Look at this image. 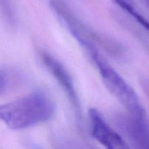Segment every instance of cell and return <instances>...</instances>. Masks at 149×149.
I'll use <instances>...</instances> for the list:
<instances>
[{"label": "cell", "mask_w": 149, "mask_h": 149, "mask_svg": "<svg viewBox=\"0 0 149 149\" xmlns=\"http://www.w3.org/2000/svg\"><path fill=\"white\" fill-rule=\"evenodd\" d=\"M56 105L44 91L36 90L0 106V121L11 130L27 129L49 122Z\"/></svg>", "instance_id": "1"}, {"label": "cell", "mask_w": 149, "mask_h": 149, "mask_svg": "<svg viewBox=\"0 0 149 149\" xmlns=\"http://www.w3.org/2000/svg\"><path fill=\"white\" fill-rule=\"evenodd\" d=\"M88 55L95 65L106 88L125 110L132 113L146 112L133 88L109 63L98 49H95Z\"/></svg>", "instance_id": "2"}, {"label": "cell", "mask_w": 149, "mask_h": 149, "mask_svg": "<svg viewBox=\"0 0 149 149\" xmlns=\"http://www.w3.org/2000/svg\"><path fill=\"white\" fill-rule=\"evenodd\" d=\"M51 10L58 20L68 30L87 54L97 49V45L106 49L109 47L114 49V47H119L116 42L109 41L108 38L93 31L81 23L69 9L61 1L52 0L50 1Z\"/></svg>", "instance_id": "3"}, {"label": "cell", "mask_w": 149, "mask_h": 149, "mask_svg": "<svg viewBox=\"0 0 149 149\" xmlns=\"http://www.w3.org/2000/svg\"><path fill=\"white\" fill-rule=\"evenodd\" d=\"M113 122L128 145L135 148L149 149V119L146 112L132 113L126 110L116 113Z\"/></svg>", "instance_id": "4"}, {"label": "cell", "mask_w": 149, "mask_h": 149, "mask_svg": "<svg viewBox=\"0 0 149 149\" xmlns=\"http://www.w3.org/2000/svg\"><path fill=\"white\" fill-rule=\"evenodd\" d=\"M41 58L47 71L58 83L68 99L78 119H80L81 116V103L74 79L63 64L50 54L42 52Z\"/></svg>", "instance_id": "5"}, {"label": "cell", "mask_w": 149, "mask_h": 149, "mask_svg": "<svg viewBox=\"0 0 149 149\" xmlns=\"http://www.w3.org/2000/svg\"><path fill=\"white\" fill-rule=\"evenodd\" d=\"M90 132L97 142L109 149L130 148L127 141L119 132L109 125L102 113L96 109L89 110Z\"/></svg>", "instance_id": "6"}, {"label": "cell", "mask_w": 149, "mask_h": 149, "mask_svg": "<svg viewBox=\"0 0 149 149\" xmlns=\"http://www.w3.org/2000/svg\"><path fill=\"white\" fill-rule=\"evenodd\" d=\"M23 76L11 68H0V96L4 95L23 82Z\"/></svg>", "instance_id": "7"}, {"label": "cell", "mask_w": 149, "mask_h": 149, "mask_svg": "<svg viewBox=\"0 0 149 149\" xmlns=\"http://www.w3.org/2000/svg\"><path fill=\"white\" fill-rule=\"evenodd\" d=\"M147 1H148V4H149V0H147Z\"/></svg>", "instance_id": "8"}]
</instances>
